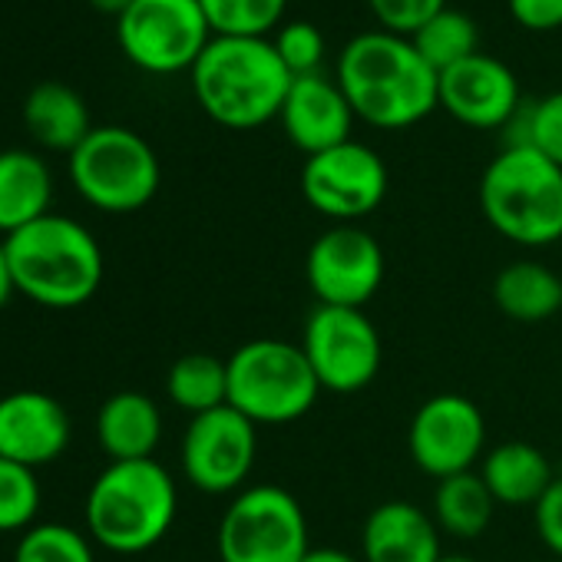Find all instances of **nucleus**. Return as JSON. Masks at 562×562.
Here are the masks:
<instances>
[{
    "label": "nucleus",
    "mask_w": 562,
    "mask_h": 562,
    "mask_svg": "<svg viewBox=\"0 0 562 562\" xmlns=\"http://www.w3.org/2000/svg\"><path fill=\"white\" fill-rule=\"evenodd\" d=\"M228 407L255 427H285L302 420L322 397V384L302 345L281 338H255L225 358Z\"/></svg>",
    "instance_id": "423d86ee"
},
{
    "label": "nucleus",
    "mask_w": 562,
    "mask_h": 562,
    "mask_svg": "<svg viewBox=\"0 0 562 562\" xmlns=\"http://www.w3.org/2000/svg\"><path fill=\"white\" fill-rule=\"evenodd\" d=\"M407 450L417 470L434 480L467 473L486 453V417L463 394H434L411 417Z\"/></svg>",
    "instance_id": "4468645a"
},
{
    "label": "nucleus",
    "mask_w": 562,
    "mask_h": 562,
    "mask_svg": "<svg viewBox=\"0 0 562 562\" xmlns=\"http://www.w3.org/2000/svg\"><path fill=\"white\" fill-rule=\"evenodd\" d=\"M4 251L18 295L34 305L70 312L93 302L103 285V248L97 235L70 215L47 212L8 235Z\"/></svg>",
    "instance_id": "f03ea898"
},
{
    "label": "nucleus",
    "mask_w": 562,
    "mask_h": 562,
    "mask_svg": "<svg viewBox=\"0 0 562 562\" xmlns=\"http://www.w3.org/2000/svg\"><path fill=\"white\" fill-rule=\"evenodd\" d=\"M476 473L483 476L496 506H536L555 480L549 457L526 440L496 443L483 453Z\"/></svg>",
    "instance_id": "aec40b11"
},
{
    "label": "nucleus",
    "mask_w": 562,
    "mask_h": 562,
    "mask_svg": "<svg viewBox=\"0 0 562 562\" xmlns=\"http://www.w3.org/2000/svg\"><path fill=\"white\" fill-rule=\"evenodd\" d=\"M493 513H496V499L476 470L437 480L430 516L440 532L453 539H476L490 529Z\"/></svg>",
    "instance_id": "b1692460"
},
{
    "label": "nucleus",
    "mask_w": 562,
    "mask_h": 562,
    "mask_svg": "<svg viewBox=\"0 0 562 562\" xmlns=\"http://www.w3.org/2000/svg\"><path fill=\"white\" fill-rule=\"evenodd\" d=\"M70 179L93 209L126 215L156 199L162 169L156 149L139 133L126 126H93L70 153Z\"/></svg>",
    "instance_id": "0eeeda50"
},
{
    "label": "nucleus",
    "mask_w": 562,
    "mask_h": 562,
    "mask_svg": "<svg viewBox=\"0 0 562 562\" xmlns=\"http://www.w3.org/2000/svg\"><path fill=\"white\" fill-rule=\"evenodd\" d=\"M97 440L113 460H153L162 440V411L143 391H116L97 411Z\"/></svg>",
    "instance_id": "6ab92c4d"
},
{
    "label": "nucleus",
    "mask_w": 562,
    "mask_h": 562,
    "mask_svg": "<svg viewBox=\"0 0 562 562\" xmlns=\"http://www.w3.org/2000/svg\"><path fill=\"white\" fill-rule=\"evenodd\" d=\"M506 4L522 31L549 34L562 27V0H506Z\"/></svg>",
    "instance_id": "72a5a7b5"
},
{
    "label": "nucleus",
    "mask_w": 562,
    "mask_h": 562,
    "mask_svg": "<svg viewBox=\"0 0 562 562\" xmlns=\"http://www.w3.org/2000/svg\"><path fill=\"white\" fill-rule=\"evenodd\" d=\"M384 248L361 225H331L305 255V278L318 305L364 308L384 285Z\"/></svg>",
    "instance_id": "ddd939ff"
},
{
    "label": "nucleus",
    "mask_w": 562,
    "mask_h": 562,
    "mask_svg": "<svg viewBox=\"0 0 562 562\" xmlns=\"http://www.w3.org/2000/svg\"><path fill=\"white\" fill-rule=\"evenodd\" d=\"M443 555L434 516L411 499L374 506L361 529L364 562H437Z\"/></svg>",
    "instance_id": "a211bd4d"
},
{
    "label": "nucleus",
    "mask_w": 562,
    "mask_h": 562,
    "mask_svg": "<svg viewBox=\"0 0 562 562\" xmlns=\"http://www.w3.org/2000/svg\"><path fill=\"white\" fill-rule=\"evenodd\" d=\"M90 4L97 8V11H103V14H113V18H120L133 0H90Z\"/></svg>",
    "instance_id": "e433bc0d"
},
{
    "label": "nucleus",
    "mask_w": 562,
    "mask_h": 562,
    "mask_svg": "<svg viewBox=\"0 0 562 562\" xmlns=\"http://www.w3.org/2000/svg\"><path fill=\"white\" fill-rule=\"evenodd\" d=\"M24 123H27V133L34 136L37 146L54 149V153H67V156L93 133L90 110H87L83 97L74 87L54 83V80L37 83L27 93Z\"/></svg>",
    "instance_id": "4be33fe9"
},
{
    "label": "nucleus",
    "mask_w": 562,
    "mask_h": 562,
    "mask_svg": "<svg viewBox=\"0 0 562 562\" xmlns=\"http://www.w3.org/2000/svg\"><path fill=\"white\" fill-rule=\"evenodd\" d=\"M516 143H529L546 159H552L562 169V90L542 97L526 110L522 136Z\"/></svg>",
    "instance_id": "7c9ffc66"
},
{
    "label": "nucleus",
    "mask_w": 562,
    "mask_h": 562,
    "mask_svg": "<svg viewBox=\"0 0 562 562\" xmlns=\"http://www.w3.org/2000/svg\"><path fill=\"white\" fill-rule=\"evenodd\" d=\"M278 60L285 64V70L292 77H312L322 74V60H325V34L308 24V21H292L281 24L274 41H271Z\"/></svg>",
    "instance_id": "c756f323"
},
{
    "label": "nucleus",
    "mask_w": 562,
    "mask_h": 562,
    "mask_svg": "<svg viewBox=\"0 0 562 562\" xmlns=\"http://www.w3.org/2000/svg\"><path fill=\"white\" fill-rule=\"evenodd\" d=\"M302 351L322 384L331 394H358L381 374L384 345L364 308L318 305L302 335Z\"/></svg>",
    "instance_id": "9d476101"
},
{
    "label": "nucleus",
    "mask_w": 562,
    "mask_h": 562,
    "mask_svg": "<svg viewBox=\"0 0 562 562\" xmlns=\"http://www.w3.org/2000/svg\"><path fill=\"white\" fill-rule=\"evenodd\" d=\"M215 546L222 562H302L312 549L305 506L285 486H245L225 506Z\"/></svg>",
    "instance_id": "6e6552de"
},
{
    "label": "nucleus",
    "mask_w": 562,
    "mask_h": 562,
    "mask_svg": "<svg viewBox=\"0 0 562 562\" xmlns=\"http://www.w3.org/2000/svg\"><path fill=\"white\" fill-rule=\"evenodd\" d=\"M302 562H364V559L348 549H338V546H312Z\"/></svg>",
    "instance_id": "f704fd0d"
},
{
    "label": "nucleus",
    "mask_w": 562,
    "mask_h": 562,
    "mask_svg": "<svg viewBox=\"0 0 562 562\" xmlns=\"http://www.w3.org/2000/svg\"><path fill=\"white\" fill-rule=\"evenodd\" d=\"M302 192L318 215L335 225H355L384 202L387 166L371 146L348 139L305 159Z\"/></svg>",
    "instance_id": "f8f14e48"
},
{
    "label": "nucleus",
    "mask_w": 562,
    "mask_h": 562,
    "mask_svg": "<svg viewBox=\"0 0 562 562\" xmlns=\"http://www.w3.org/2000/svg\"><path fill=\"white\" fill-rule=\"evenodd\" d=\"M355 120L358 116L348 97L341 93L338 80H328L322 74L295 77L278 113V123L285 130L289 143L305 156H318L325 149L348 143Z\"/></svg>",
    "instance_id": "f3484780"
},
{
    "label": "nucleus",
    "mask_w": 562,
    "mask_h": 562,
    "mask_svg": "<svg viewBox=\"0 0 562 562\" xmlns=\"http://www.w3.org/2000/svg\"><path fill=\"white\" fill-rule=\"evenodd\" d=\"M338 87L358 120L374 130H407L437 106V70L417 54L411 37L391 31L358 34L338 60Z\"/></svg>",
    "instance_id": "f257e3e1"
},
{
    "label": "nucleus",
    "mask_w": 562,
    "mask_h": 562,
    "mask_svg": "<svg viewBox=\"0 0 562 562\" xmlns=\"http://www.w3.org/2000/svg\"><path fill=\"white\" fill-rule=\"evenodd\" d=\"M212 37L199 0H133L116 18L126 60L156 77L192 70Z\"/></svg>",
    "instance_id": "1a4fd4ad"
},
{
    "label": "nucleus",
    "mask_w": 562,
    "mask_h": 562,
    "mask_svg": "<svg viewBox=\"0 0 562 562\" xmlns=\"http://www.w3.org/2000/svg\"><path fill=\"white\" fill-rule=\"evenodd\" d=\"M417 54L437 70H450L453 64L480 54V31L473 24L470 14L457 11V8H443L437 18H430L417 34H411Z\"/></svg>",
    "instance_id": "a878e982"
},
{
    "label": "nucleus",
    "mask_w": 562,
    "mask_h": 562,
    "mask_svg": "<svg viewBox=\"0 0 562 562\" xmlns=\"http://www.w3.org/2000/svg\"><path fill=\"white\" fill-rule=\"evenodd\" d=\"M493 305L519 325H542L562 315V274L536 258L509 261L493 278Z\"/></svg>",
    "instance_id": "412c9836"
},
{
    "label": "nucleus",
    "mask_w": 562,
    "mask_h": 562,
    "mask_svg": "<svg viewBox=\"0 0 562 562\" xmlns=\"http://www.w3.org/2000/svg\"><path fill=\"white\" fill-rule=\"evenodd\" d=\"M189 77L202 113L225 130L278 120L295 80L268 37H212Z\"/></svg>",
    "instance_id": "7ed1b4c3"
},
{
    "label": "nucleus",
    "mask_w": 562,
    "mask_h": 562,
    "mask_svg": "<svg viewBox=\"0 0 562 562\" xmlns=\"http://www.w3.org/2000/svg\"><path fill=\"white\" fill-rule=\"evenodd\" d=\"M41 513L37 470L0 457V532H27Z\"/></svg>",
    "instance_id": "c85d7f7f"
},
{
    "label": "nucleus",
    "mask_w": 562,
    "mask_h": 562,
    "mask_svg": "<svg viewBox=\"0 0 562 562\" xmlns=\"http://www.w3.org/2000/svg\"><path fill=\"white\" fill-rule=\"evenodd\" d=\"M215 37H268L281 27L289 0H199Z\"/></svg>",
    "instance_id": "bb28decb"
},
{
    "label": "nucleus",
    "mask_w": 562,
    "mask_h": 562,
    "mask_svg": "<svg viewBox=\"0 0 562 562\" xmlns=\"http://www.w3.org/2000/svg\"><path fill=\"white\" fill-rule=\"evenodd\" d=\"M14 562H97L93 539L67 522H34L14 546Z\"/></svg>",
    "instance_id": "cd10ccee"
},
{
    "label": "nucleus",
    "mask_w": 562,
    "mask_h": 562,
    "mask_svg": "<svg viewBox=\"0 0 562 562\" xmlns=\"http://www.w3.org/2000/svg\"><path fill=\"white\" fill-rule=\"evenodd\" d=\"M54 179L47 162L31 149L0 153V232L14 235L50 212Z\"/></svg>",
    "instance_id": "5701e85b"
},
{
    "label": "nucleus",
    "mask_w": 562,
    "mask_h": 562,
    "mask_svg": "<svg viewBox=\"0 0 562 562\" xmlns=\"http://www.w3.org/2000/svg\"><path fill=\"white\" fill-rule=\"evenodd\" d=\"M18 295V285H14V274H11V265H8V251H4V241H0V312L8 308V302Z\"/></svg>",
    "instance_id": "c9c22d12"
},
{
    "label": "nucleus",
    "mask_w": 562,
    "mask_h": 562,
    "mask_svg": "<svg viewBox=\"0 0 562 562\" xmlns=\"http://www.w3.org/2000/svg\"><path fill=\"white\" fill-rule=\"evenodd\" d=\"M437 97L440 110L470 130H499L519 113V80L490 54H473L437 74Z\"/></svg>",
    "instance_id": "2eb2a0df"
},
{
    "label": "nucleus",
    "mask_w": 562,
    "mask_h": 562,
    "mask_svg": "<svg viewBox=\"0 0 562 562\" xmlns=\"http://www.w3.org/2000/svg\"><path fill=\"white\" fill-rule=\"evenodd\" d=\"M176 513V480L156 457L106 463L83 503L87 536L116 555H136L159 546L169 536Z\"/></svg>",
    "instance_id": "20e7f679"
},
{
    "label": "nucleus",
    "mask_w": 562,
    "mask_h": 562,
    "mask_svg": "<svg viewBox=\"0 0 562 562\" xmlns=\"http://www.w3.org/2000/svg\"><path fill=\"white\" fill-rule=\"evenodd\" d=\"M258 457V427L235 407H215L189 420L182 434V473L209 496L245 490Z\"/></svg>",
    "instance_id": "9b49d317"
},
{
    "label": "nucleus",
    "mask_w": 562,
    "mask_h": 562,
    "mask_svg": "<svg viewBox=\"0 0 562 562\" xmlns=\"http://www.w3.org/2000/svg\"><path fill=\"white\" fill-rule=\"evenodd\" d=\"M480 209L506 241L546 248L562 238V169L529 143H509L480 176Z\"/></svg>",
    "instance_id": "39448f33"
},
{
    "label": "nucleus",
    "mask_w": 562,
    "mask_h": 562,
    "mask_svg": "<svg viewBox=\"0 0 562 562\" xmlns=\"http://www.w3.org/2000/svg\"><path fill=\"white\" fill-rule=\"evenodd\" d=\"M166 394L179 411L192 417L225 407L228 404V364L205 351L182 355L166 374Z\"/></svg>",
    "instance_id": "393cba45"
},
{
    "label": "nucleus",
    "mask_w": 562,
    "mask_h": 562,
    "mask_svg": "<svg viewBox=\"0 0 562 562\" xmlns=\"http://www.w3.org/2000/svg\"><path fill=\"white\" fill-rule=\"evenodd\" d=\"M437 562H476L473 555H467V552H443Z\"/></svg>",
    "instance_id": "4c0bfd02"
},
{
    "label": "nucleus",
    "mask_w": 562,
    "mask_h": 562,
    "mask_svg": "<svg viewBox=\"0 0 562 562\" xmlns=\"http://www.w3.org/2000/svg\"><path fill=\"white\" fill-rule=\"evenodd\" d=\"M532 516H536V532L542 546L562 559V476L552 480L546 496L532 506Z\"/></svg>",
    "instance_id": "473e14b6"
},
{
    "label": "nucleus",
    "mask_w": 562,
    "mask_h": 562,
    "mask_svg": "<svg viewBox=\"0 0 562 562\" xmlns=\"http://www.w3.org/2000/svg\"><path fill=\"white\" fill-rule=\"evenodd\" d=\"M74 420L67 407L44 391H14L0 397V457L31 470L60 460L70 447Z\"/></svg>",
    "instance_id": "dca6fc26"
},
{
    "label": "nucleus",
    "mask_w": 562,
    "mask_h": 562,
    "mask_svg": "<svg viewBox=\"0 0 562 562\" xmlns=\"http://www.w3.org/2000/svg\"><path fill=\"white\" fill-rule=\"evenodd\" d=\"M368 8L378 18L381 31L411 37L447 8V0H368Z\"/></svg>",
    "instance_id": "2f4dec72"
}]
</instances>
